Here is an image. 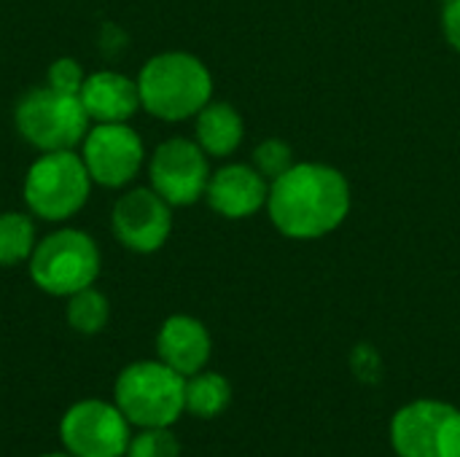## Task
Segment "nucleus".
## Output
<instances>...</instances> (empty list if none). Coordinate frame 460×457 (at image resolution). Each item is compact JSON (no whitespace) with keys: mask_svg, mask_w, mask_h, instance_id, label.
<instances>
[{"mask_svg":"<svg viewBox=\"0 0 460 457\" xmlns=\"http://www.w3.org/2000/svg\"><path fill=\"white\" fill-rule=\"evenodd\" d=\"M43 457H75V455H57V453H54V455H43Z\"/></svg>","mask_w":460,"mask_h":457,"instance_id":"23","label":"nucleus"},{"mask_svg":"<svg viewBox=\"0 0 460 457\" xmlns=\"http://www.w3.org/2000/svg\"><path fill=\"white\" fill-rule=\"evenodd\" d=\"M32 283L51 296H73L100 275V248L78 229H59L43 237L30 256Z\"/></svg>","mask_w":460,"mask_h":457,"instance_id":"6","label":"nucleus"},{"mask_svg":"<svg viewBox=\"0 0 460 457\" xmlns=\"http://www.w3.org/2000/svg\"><path fill=\"white\" fill-rule=\"evenodd\" d=\"M67 323L73 331L78 334H97L105 329L108 323V299L97 291V288H84V291H75L73 296H67Z\"/></svg>","mask_w":460,"mask_h":457,"instance_id":"18","label":"nucleus"},{"mask_svg":"<svg viewBox=\"0 0 460 457\" xmlns=\"http://www.w3.org/2000/svg\"><path fill=\"white\" fill-rule=\"evenodd\" d=\"M86 75H84V67L70 59V57H59L51 62L49 67V75H46V83L57 92H67V94H78L81 86H84Z\"/></svg>","mask_w":460,"mask_h":457,"instance_id":"21","label":"nucleus"},{"mask_svg":"<svg viewBox=\"0 0 460 457\" xmlns=\"http://www.w3.org/2000/svg\"><path fill=\"white\" fill-rule=\"evenodd\" d=\"M267 213L286 237L318 240L348 218L350 186L345 175L329 164H294L270 183Z\"/></svg>","mask_w":460,"mask_h":457,"instance_id":"1","label":"nucleus"},{"mask_svg":"<svg viewBox=\"0 0 460 457\" xmlns=\"http://www.w3.org/2000/svg\"><path fill=\"white\" fill-rule=\"evenodd\" d=\"M197 143L208 156H229L243 143V119L229 102H208L197 113Z\"/></svg>","mask_w":460,"mask_h":457,"instance_id":"15","label":"nucleus"},{"mask_svg":"<svg viewBox=\"0 0 460 457\" xmlns=\"http://www.w3.org/2000/svg\"><path fill=\"white\" fill-rule=\"evenodd\" d=\"M35 245V221L30 215L0 213V267L30 261Z\"/></svg>","mask_w":460,"mask_h":457,"instance_id":"17","label":"nucleus"},{"mask_svg":"<svg viewBox=\"0 0 460 457\" xmlns=\"http://www.w3.org/2000/svg\"><path fill=\"white\" fill-rule=\"evenodd\" d=\"M127 417L119 407L100 399L78 401L67 409L59 426L62 444L75 457H121L129 447Z\"/></svg>","mask_w":460,"mask_h":457,"instance_id":"8","label":"nucleus"},{"mask_svg":"<svg viewBox=\"0 0 460 457\" xmlns=\"http://www.w3.org/2000/svg\"><path fill=\"white\" fill-rule=\"evenodd\" d=\"M137 89L140 102L151 116L162 121H183L210 102L213 75L194 54L164 51L143 65Z\"/></svg>","mask_w":460,"mask_h":457,"instance_id":"2","label":"nucleus"},{"mask_svg":"<svg viewBox=\"0 0 460 457\" xmlns=\"http://www.w3.org/2000/svg\"><path fill=\"white\" fill-rule=\"evenodd\" d=\"M270 180L248 164H226L208 180L205 199L224 218H248L267 205Z\"/></svg>","mask_w":460,"mask_h":457,"instance_id":"12","label":"nucleus"},{"mask_svg":"<svg viewBox=\"0 0 460 457\" xmlns=\"http://www.w3.org/2000/svg\"><path fill=\"white\" fill-rule=\"evenodd\" d=\"M148 175H151V189L172 207L194 205L208 191V180H210L208 154L199 148L197 140L170 137L154 151Z\"/></svg>","mask_w":460,"mask_h":457,"instance_id":"9","label":"nucleus"},{"mask_svg":"<svg viewBox=\"0 0 460 457\" xmlns=\"http://www.w3.org/2000/svg\"><path fill=\"white\" fill-rule=\"evenodd\" d=\"M181 444L170 428H143L137 439L129 442L127 457H178Z\"/></svg>","mask_w":460,"mask_h":457,"instance_id":"20","label":"nucleus"},{"mask_svg":"<svg viewBox=\"0 0 460 457\" xmlns=\"http://www.w3.org/2000/svg\"><path fill=\"white\" fill-rule=\"evenodd\" d=\"M92 175L75 151H49L40 154L24 178V202L35 218L67 221L89 199Z\"/></svg>","mask_w":460,"mask_h":457,"instance_id":"5","label":"nucleus"},{"mask_svg":"<svg viewBox=\"0 0 460 457\" xmlns=\"http://www.w3.org/2000/svg\"><path fill=\"white\" fill-rule=\"evenodd\" d=\"M442 27H445V38L450 40V46H453L456 51H460V0L445 3Z\"/></svg>","mask_w":460,"mask_h":457,"instance_id":"22","label":"nucleus"},{"mask_svg":"<svg viewBox=\"0 0 460 457\" xmlns=\"http://www.w3.org/2000/svg\"><path fill=\"white\" fill-rule=\"evenodd\" d=\"M232 401V388L224 374L197 372L186 377V412L197 417H216Z\"/></svg>","mask_w":460,"mask_h":457,"instance_id":"16","label":"nucleus"},{"mask_svg":"<svg viewBox=\"0 0 460 457\" xmlns=\"http://www.w3.org/2000/svg\"><path fill=\"white\" fill-rule=\"evenodd\" d=\"M116 407L140 428H170L186 412V377L162 361L129 364L116 380Z\"/></svg>","mask_w":460,"mask_h":457,"instance_id":"3","label":"nucleus"},{"mask_svg":"<svg viewBox=\"0 0 460 457\" xmlns=\"http://www.w3.org/2000/svg\"><path fill=\"white\" fill-rule=\"evenodd\" d=\"M213 342L208 329L191 315H172L162 323L156 337L159 361L175 369L183 377H191L205 369Z\"/></svg>","mask_w":460,"mask_h":457,"instance_id":"14","label":"nucleus"},{"mask_svg":"<svg viewBox=\"0 0 460 457\" xmlns=\"http://www.w3.org/2000/svg\"><path fill=\"white\" fill-rule=\"evenodd\" d=\"M391 447L399 457H460V409L420 399L391 420Z\"/></svg>","mask_w":460,"mask_h":457,"instance_id":"7","label":"nucleus"},{"mask_svg":"<svg viewBox=\"0 0 460 457\" xmlns=\"http://www.w3.org/2000/svg\"><path fill=\"white\" fill-rule=\"evenodd\" d=\"M81 159L92 175V183L121 189L140 172L146 148L129 124H97L84 137Z\"/></svg>","mask_w":460,"mask_h":457,"instance_id":"10","label":"nucleus"},{"mask_svg":"<svg viewBox=\"0 0 460 457\" xmlns=\"http://www.w3.org/2000/svg\"><path fill=\"white\" fill-rule=\"evenodd\" d=\"M19 135L38 151H73L89 132V116L78 94L57 92L49 83L30 89L13 110Z\"/></svg>","mask_w":460,"mask_h":457,"instance_id":"4","label":"nucleus"},{"mask_svg":"<svg viewBox=\"0 0 460 457\" xmlns=\"http://www.w3.org/2000/svg\"><path fill=\"white\" fill-rule=\"evenodd\" d=\"M253 167L272 183L278 180L286 170L294 167V154H291V145L283 143V140H264L259 143V148L253 151Z\"/></svg>","mask_w":460,"mask_h":457,"instance_id":"19","label":"nucleus"},{"mask_svg":"<svg viewBox=\"0 0 460 457\" xmlns=\"http://www.w3.org/2000/svg\"><path fill=\"white\" fill-rule=\"evenodd\" d=\"M172 205L154 189H132L113 205V234L135 253L159 250L172 232Z\"/></svg>","mask_w":460,"mask_h":457,"instance_id":"11","label":"nucleus"},{"mask_svg":"<svg viewBox=\"0 0 460 457\" xmlns=\"http://www.w3.org/2000/svg\"><path fill=\"white\" fill-rule=\"evenodd\" d=\"M78 97L86 116L97 124H127L137 113V108H143L137 81L113 70L86 75Z\"/></svg>","mask_w":460,"mask_h":457,"instance_id":"13","label":"nucleus"},{"mask_svg":"<svg viewBox=\"0 0 460 457\" xmlns=\"http://www.w3.org/2000/svg\"><path fill=\"white\" fill-rule=\"evenodd\" d=\"M442 3H453V0H442Z\"/></svg>","mask_w":460,"mask_h":457,"instance_id":"24","label":"nucleus"}]
</instances>
